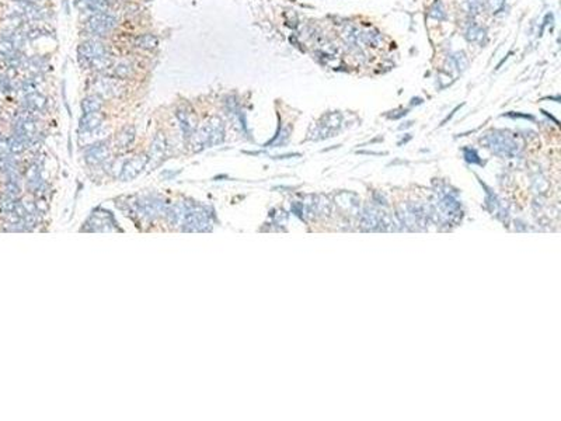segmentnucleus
Wrapping results in <instances>:
<instances>
[{
  "instance_id": "nucleus-12",
  "label": "nucleus",
  "mask_w": 561,
  "mask_h": 421,
  "mask_svg": "<svg viewBox=\"0 0 561 421\" xmlns=\"http://www.w3.org/2000/svg\"><path fill=\"white\" fill-rule=\"evenodd\" d=\"M103 97L98 96V94H91V96H87L83 101H82V110L85 114H91V113H98L101 108H103Z\"/></svg>"
},
{
  "instance_id": "nucleus-20",
  "label": "nucleus",
  "mask_w": 561,
  "mask_h": 421,
  "mask_svg": "<svg viewBox=\"0 0 561 421\" xmlns=\"http://www.w3.org/2000/svg\"><path fill=\"white\" fill-rule=\"evenodd\" d=\"M381 38L382 35L379 34V31H373V32H371V31H366V32H363L362 34V39H363V42L365 44H368V45H372V47H376L379 42H381Z\"/></svg>"
},
{
  "instance_id": "nucleus-13",
  "label": "nucleus",
  "mask_w": 561,
  "mask_h": 421,
  "mask_svg": "<svg viewBox=\"0 0 561 421\" xmlns=\"http://www.w3.org/2000/svg\"><path fill=\"white\" fill-rule=\"evenodd\" d=\"M450 69H456L457 72L463 73L469 66V59L463 51H457L450 57Z\"/></svg>"
},
{
  "instance_id": "nucleus-18",
  "label": "nucleus",
  "mask_w": 561,
  "mask_h": 421,
  "mask_svg": "<svg viewBox=\"0 0 561 421\" xmlns=\"http://www.w3.org/2000/svg\"><path fill=\"white\" fill-rule=\"evenodd\" d=\"M14 52H17V49L14 48L11 39L1 37L0 38V55L3 58H7L10 55H13Z\"/></svg>"
},
{
  "instance_id": "nucleus-7",
  "label": "nucleus",
  "mask_w": 561,
  "mask_h": 421,
  "mask_svg": "<svg viewBox=\"0 0 561 421\" xmlns=\"http://www.w3.org/2000/svg\"><path fill=\"white\" fill-rule=\"evenodd\" d=\"M108 154H110L108 146L105 144L98 142V144L91 145V146L87 149L86 159L87 162L91 163V164H98V163L104 162L105 159L108 157Z\"/></svg>"
},
{
  "instance_id": "nucleus-16",
  "label": "nucleus",
  "mask_w": 561,
  "mask_h": 421,
  "mask_svg": "<svg viewBox=\"0 0 561 421\" xmlns=\"http://www.w3.org/2000/svg\"><path fill=\"white\" fill-rule=\"evenodd\" d=\"M428 16L431 19L437 20V21L446 20V10H445V6H443V3L441 0H435L434 1V4L429 7Z\"/></svg>"
},
{
  "instance_id": "nucleus-19",
  "label": "nucleus",
  "mask_w": 561,
  "mask_h": 421,
  "mask_svg": "<svg viewBox=\"0 0 561 421\" xmlns=\"http://www.w3.org/2000/svg\"><path fill=\"white\" fill-rule=\"evenodd\" d=\"M131 73H132V69L126 63H119L113 69V76L115 79H128L131 76Z\"/></svg>"
},
{
  "instance_id": "nucleus-3",
  "label": "nucleus",
  "mask_w": 561,
  "mask_h": 421,
  "mask_svg": "<svg viewBox=\"0 0 561 421\" xmlns=\"http://www.w3.org/2000/svg\"><path fill=\"white\" fill-rule=\"evenodd\" d=\"M108 55V51L103 42L97 39H89L86 42H82L77 48V58L79 62L85 67H89V63L95 58Z\"/></svg>"
},
{
  "instance_id": "nucleus-4",
  "label": "nucleus",
  "mask_w": 561,
  "mask_h": 421,
  "mask_svg": "<svg viewBox=\"0 0 561 421\" xmlns=\"http://www.w3.org/2000/svg\"><path fill=\"white\" fill-rule=\"evenodd\" d=\"M146 162H148V157H146V156H142V154L135 156L133 159H131V160L122 167L121 179H122V180H131V179H135L139 173L142 172V169L145 167Z\"/></svg>"
},
{
  "instance_id": "nucleus-1",
  "label": "nucleus",
  "mask_w": 561,
  "mask_h": 421,
  "mask_svg": "<svg viewBox=\"0 0 561 421\" xmlns=\"http://www.w3.org/2000/svg\"><path fill=\"white\" fill-rule=\"evenodd\" d=\"M223 138V125L219 118H210L198 131L191 134V144L195 150L207 148L209 145L219 144Z\"/></svg>"
},
{
  "instance_id": "nucleus-15",
  "label": "nucleus",
  "mask_w": 561,
  "mask_h": 421,
  "mask_svg": "<svg viewBox=\"0 0 561 421\" xmlns=\"http://www.w3.org/2000/svg\"><path fill=\"white\" fill-rule=\"evenodd\" d=\"M466 38L470 42H478L483 44V38H485V30L474 23H472L466 30Z\"/></svg>"
},
{
  "instance_id": "nucleus-2",
  "label": "nucleus",
  "mask_w": 561,
  "mask_h": 421,
  "mask_svg": "<svg viewBox=\"0 0 561 421\" xmlns=\"http://www.w3.org/2000/svg\"><path fill=\"white\" fill-rule=\"evenodd\" d=\"M118 21L108 11L105 13H94L87 21V30L95 37H104L117 27Z\"/></svg>"
},
{
  "instance_id": "nucleus-10",
  "label": "nucleus",
  "mask_w": 561,
  "mask_h": 421,
  "mask_svg": "<svg viewBox=\"0 0 561 421\" xmlns=\"http://www.w3.org/2000/svg\"><path fill=\"white\" fill-rule=\"evenodd\" d=\"M77 6L93 13H105L110 9V0H79Z\"/></svg>"
},
{
  "instance_id": "nucleus-11",
  "label": "nucleus",
  "mask_w": 561,
  "mask_h": 421,
  "mask_svg": "<svg viewBox=\"0 0 561 421\" xmlns=\"http://www.w3.org/2000/svg\"><path fill=\"white\" fill-rule=\"evenodd\" d=\"M133 45L138 47L139 49H143V51H152V49L157 48L159 39H157V37L154 34L146 32V34H141V35L135 37Z\"/></svg>"
},
{
  "instance_id": "nucleus-17",
  "label": "nucleus",
  "mask_w": 561,
  "mask_h": 421,
  "mask_svg": "<svg viewBox=\"0 0 561 421\" xmlns=\"http://www.w3.org/2000/svg\"><path fill=\"white\" fill-rule=\"evenodd\" d=\"M133 138H135V131H133L132 126H126L121 131V134L118 135V145L121 148H126L129 144H132Z\"/></svg>"
},
{
  "instance_id": "nucleus-5",
  "label": "nucleus",
  "mask_w": 561,
  "mask_h": 421,
  "mask_svg": "<svg viewBox=\"0 0 561 421\" xmlns=\"http://www.w3.org/2000/svg\"><path fill=\"white\" fill-rule=\"evenodd\" d=\"M177 118H178V121H180L181 128H182L184 134H187V136H190V135L194 132L195 124H197V117L194 114V111L190 110L188 105H187V107L180 108V110L177 111Z\"/></svg>"
},
{
  "instance_id": "nucleus-9",
  "label": "nucleus",
  "mask_w": 561,
  "mask_h": 421,
  "mask_svg": "<svg viewBox=\"0 0 561 421\" xmlns=\"http://www.w3.org/2000/svg\"><path fill=\"white\" fill-rule=\"evenodd\" d=\"M103 120L104 117L103 114L98 111V113H91V114H85L82 121H80V131L82 132H90V131H95L98 129V126L103 124Z\"/></svg>"
},
{
  "instance_id": "nucleus-14",
  "label": "nucleus",
  "mask_w": 561,
  "mask_h": 421,
  "mask_svg": "<svg viewBox=\"0 0 561 421\" xmlns=\"http://www.w3.org/2000/svg\"><path fill=\"white\" fill-rule=\"evenodd\" d=\"M26 103H27L29 110L41 111L45 107V104H47V100H45V97L42 96V94H39L38 91H32V93H29L26 96Z\"/></svg>"
},
{
  "instance_id": "nucleus-8",
  "label": "nucleus",
  "mask_w": 561,
  "mask_h": 421,
  "mask_svg": "<svg viewBox=\"0 0 561 421\" xmlns=\"http://www.w3.org/2000/svg\"><path fill=\"white\" fill-rule=\"evenodd\" d=\"M166 148H167V144H166V136L162 134V132H159V134L154 136V139H153L152 142V146H150V154H149V157L152 159V160H154V162H160L163 157H164V153H166Z\"/></svg>"
},
{
  "instance_id": "nucleus-21",
  "label": "nucleus",
  "mask_w": 561,
  "mask_h": 421,
  "mask_svg": "<svg viewBox=\"0 0 561 421\" xmlns=\"http://www.w3.org/2000/svg\"><path fill=\"white\" fill-rule=\"evenodd\" d=\"M77 1H79V0H77Z\"/></svg>"
},
{
  "instance_id": "nucleus-6",
  "label": "nucleus",
  "mask_w": 561,
  "mask_h": 421,
  "mask_svg": "<svg viewBox=\"0 0 561 421\" xmlns=\"http://www.w3.org/2000/svg\"><path fill=\"white\" fill-rule=\"evenodd\" d=\"M94 87L98 96L113 97L119 91V85L110 77H100L95 80Z\"/></svg>"
}]
</instances>
